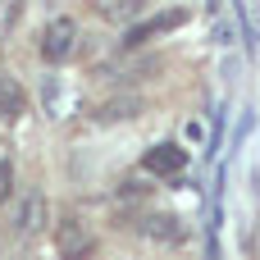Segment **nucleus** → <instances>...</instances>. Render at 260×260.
<instances>
[{"label": "nucleus", "instance_id": "10", "mask_svg": "<svg viewBox=\"0 0 260 260\" xmlns=\"http://www.w3.org/2000/svg\"><path fill=\"white\" fill-rule=\"evenodd\" d=\"M23 114H27V96H23V87H18L14 78L0 73V119H5V123H18Z\"/></svg>", "mask_w": 260, "mask_h": 260}, {"label": "nucleus", "instance_id": "3", "mask_svg": "<svg viewBox=\"0 0 260 260\" xmlns=\"http://www.w3.org/2000/svg\"><path fill=\"white\" fill-rule=\"evenodd\" d=\"M187 18H192V14H187L183 5H174V9H165V14H151V18H142V23H133V27L123 32V50H137V46H146V41L174 32V27H183Z\"/></svg>", "mask_w": 260, "mask_h": 260}, {"label": "nucleus", "instance_id": "6", "mask_svg": "<svg viewBox=\"0 0 260 260\" xmlns=\"http://www.w3.org/2000/svg\"><path fill=\"white\" fill-rule=\"evenodd\" d=\"M46 224H50L46 197H41V192H23V201H18V210H14V233H18V238H37V233H46Z\"/></svg>", "mask_w": 260, "mask_h": 260}, {"label": "nucleus", "instance_id": "8", "mask_svg": "<svg viewBox=\"0 0 260 260\" xmlns=\"http://www.w3.org/2000/svg\"><path fill=\"white\" fill-rule=\"evenodd\" d=\"M146 110V101L142 96H110V101H101V105H91V119L96 123H119V119H137Z\"/></svg>", "mask_w": 260, "mask_h": 260}, {"label": "nucleus", "instance_id": "11", "mask_svg": "<svg viewBox=\"0 0 260 260\" xmlns=\"http://www.w3.org/2000/svg\"><path fill=\"white\" fill-rule=\"evenodd\" d=\"M14 197V165H9V155H0V206Z\"/></svg>", "mask_w": 260, "mask_h": 260}, {"label": "nucleus", "instance_id": "1", "mask_svg": "<svg viewBox=\"0 0 260 260\" xmlns=\"http://www.w3.org/2000/svg\"><path fill=\"white\" fill-rule=\"evenodd\" d=\"M55 256L59 260H91L96 256V238H91V229L78 215L55 219Z\"/></svg>", "mask_w": 260, "mask_h": 260}, {"label": "nucleus", "instance_id": "9", "mask_svg": "<svg viewBox=\"0 0 260 260\" xmlns=\"http://www.w3.org/2000/svg\"><path fill=\"white\" fill-rule=\"evenodd\" d=\"M41 105H46L50 119H64V114L73 110V91L64 87V78H46V82H41Z\"/></svg>", "mask_w": 260, "mask_h": 260}, {"label": "nucleus", "instance_id": "4", "mask_svg": "<svg viewBox=\"0 0 260 260\" xmlns=\"http://www.w3.org/2000/svg\"><path fill=\"white\" fill-rule=\"evenodd\" d=\"M137 233H142L146 242H155V247H178V242L187 238L183 219L169 215V210H142V215H137Z\"/></svg>", "mask_w": 260, "mask_h": 260}, {"label": "nucleus", "instance_id": "7", "mask_svg": "<svg viewBox=\"0 0 260 260\" xmlns=\"http://www.w3.org/2000/svg\"><path fill=\"white\" fill-rule=\"evenodd\" d=\"M87 5H91V14H96L101 23H114V27H123V32L146 18V0H87Z\"/></svg>", "mask_w": 260, "mask_h": 260}, {"label": "nucleus", "instance_id": "5", "mask_svg": "<svg viewBox=\"0 0 260 260\" xmlns=\"http://www.w3.org/2000/svg\"><path fill=\"white\" fill-rule=\"evenodd\" d=\"M142 169L155 174V178H178V174L187 169V151H183L178 142H155V146L142 155Z\"/></svg>", "mask_w": 260, "mask_h": 260}, {"label": "nucleus", "instance_id": "2", "mask_svg": "<svg viewBox=\"0 0 260 260\" xmlns=\"http://www.w3.org/2000/svg\"><path fill=\"white\" fill-rule=\"evenodd\" d=\"M78 50V23L69 14H55L46 27H41V59L46 64H69Z\"/></svg>", "mask_w": 260, "mask_h": 260}]
</instances>
